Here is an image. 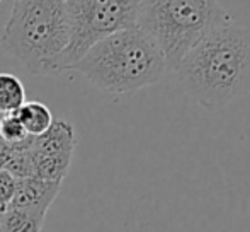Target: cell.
Instances as JSON below:
<instances>
[{
	"label": "cell",
	"instance_id": "obj_1",
	"mask_svg": "<svg viewBox=\"0 0 250 232\" xmlns=\"http://www.w3.org/2000/svg\"><path fill=\"white\" fill-rule=\"evenodd\" d=\"M175 73L201 106H228L250 87V29L233 19L214 27L182 58Z\"/></svg>",
	"mask_w": 250,
	"mask_h": 232
},
{
	"label": "cell",
	"instance_id": "obj_2",
	"mask_svg": "<svg viewBox=\"0 0 250 232\" xmlns=\"http://www.w3.org/2000/svg\"><path fill=\"white\" fill-rule=\"evenodd\" d=\"M70 70L82 73L97 89L128 94L158 84L167 65L153 41L135 26L102 40Z\"/></svg>",
	"mask_w": 250,
	"mask_h": 232
},
{
	"label": "cell",
	"instance_id": "obj_3",
	"mask_svg": "<svg viewBox=\"0 0 250 232\" xmlns=\"http://www.w3.org/2000/svg\"><path fill=\"white\" fill-rule=\"evenodd\" d=\"M70 38L65 2H16L0 36V46L31 73H56Z\"/></svg>",
	"mask_w": 250,
	"mask_h": 232
},
{
	"label": "cell",
	"instance_id": "obj_4",
	"mask_svg": "<svg viewBox=\"0 0 250 232\" xmlns=\"http://www.w3.org/2000/svg\"><path fill=\"white\" fill-rule=\"evenodd\" d=\"M231 21L220 2L211 0H155L142 2L136 26L150 38L175 72L182 58L214 27Z\"/></svg>",
	"mask_w": 250,
	"mask_h": 232
},
{
	"label": "cell",
	"instance_id": "obj_5",
	"mask_svg": "<svg viewBox=\"0 0 250 232\" xmlns=\"http://www.w3.org/2000/svg\"><path fill=\"white\" fill-rule=\"evenodd\" d=\"M70 38L56 73L70 70L102 40L136 26L142 2L136 0H70L65 2Z\"/></svg>",
	"mask_w": 250,
	"mask_h": 232
},
{
	"label": "cell",
	"instance_id": "obj_6",
	"mask_svg": "<svg viewBox=\"0 0 250 232\" xmlns=\"http://www.w3.org/2000/svg\"><path fill=\"white\" fill-rule=\"evenodd\" d=\"M60 188H62V183L43 181L38 178L16 179V195L9 207L46 215L48 209L58 196Z\"/></svg>",
	"mask_w": 250,
	"mask_h": 232
},
{
	"label": "cell",
	"instance_id": "obj_7",
	"mask_svg": "<svg viewBox=\"0 0 250 232\" xmlns=\"http://www.w3.org/2000/svg\"><path fill=\"white\" fill-rule=\"evenodd\" d=\"M31 150L40 156H62L73 157L75 150V130L72 123L63 119L53 121V125L43 135L33 137Z\"/></svg>",
	"mask_w": 250,
	"mask_h": 232
},
{
	"label": "cell",
	"instance_id": "obj_8",
	"mask_svg": "<svg viewBox=\"0 0 250 232\" xmlns=\"http://www.w3.org/2000/svg\"><path fill=\"white\" fill-rule=\"evenodd\" d=\"M16 113L29 137L43 135L53 125V115L50 108L40 101H26Z\"/></svg>",
	"mask_w": 250,
	"mask_h": 232
},
{
	"label": "cell",
	"instance_id": "obj_9",
	"mask_svg": "<svg viewBox=\"0 0 250 232\" xmlns=\"http://www.w3.org/2000/svg\"><path fill=\"white\" fill-rule=\"evenodd\" d=\"M44 217L46 215L9 207L3 210L0 232H41L44 226Z\"/></svg>",
	"mask_w": 250,
	"mask_h": 232
},
{
	"label": "cell",
	"instance_id": "obj_10",
	"mask_svg": "<svg viewBox=\"0 0 250 232\" xmlns=\"http://www.w3.org/2000/svg\"><path fill=\"white\" fill-rule=\"evenodd\" d=\"M26 103V91L19 77L12 73H0V111L3 115L16 113Z\"/></svg>",
	"mask_w": 250,
	"mask_h": 232
},
{
	"label": "cell",
	"instance_id": "obj_11",
	"mask_svg": "<svg viewBox=\"0 0 250 232\" xmlns=\"http://www.w3.org/2000/svg\"><path fill=\"white\" fill-rule=\"evenodd\" d=\"M0 139L7 143H21L29 135L24 130L22 123L17 118V113H7L0 119Z\"/></svg>",
	"mask_w": 250,
	"mask_h": 232
},
{
	"label": "cell",
	"instance_id": "obj_12",
	"mask_svg": "<svg viewBox=\"0 0 250 232\" xmlns=\"http://www.w3.org/2000/svg\"><path fill=\"white\" fill-rule=\"evenodd\" d=\"M16 195V178L7 171H0V210H5Z\"/></svg>",
	"mask_w": 250,
	"mask_h": 232
},
{
	"label": "cell",
	"instance_id": "obj_13",
	"mask_svg": "<svg viewBox=\"0 0 250 232\" xmlns=\"http://www.w3.org/2000/svg\"><path fill=\"white\" fill-rule=\"evenodd\" d=\"M17 149V143H7L0 139V171H5L7 164L10 162V159L14 157Z\"/></svg>",
	"mask_w": 250,
	"mask_h": 232
},
{
	"label": "cell",
	"instance_id": "obj_14",
	"mask_svg": "<svg viewBox=\"0 0 250 232\" xmlns=\"http://www.w3.org/2000/svg\"><path fill=\"white\" fill-rule=\"evenodd\" d=\"M2 219H3V210H0V231H2Z\"/></svg>",
	"mask_w": 250,
	"mask_h": 232
}]
</instances>
